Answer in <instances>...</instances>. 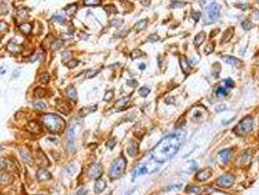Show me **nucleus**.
<instances>
[{
  "label": "nucleus",
  "mask_w": 259,
  "mask_h": 195,
  "mask_svg": "<svg viewBox=\"0 0 259 195\" xmlns=\"http://www.w3.org/2000/svg\"><path fill=\"white\" fill-rule=\"evenodd\" d=\"M186 132L181 130L176 133L169 135L164 138L152 150V157L156 162L163 163L168 160H171L179 148L181 147L183 142L185 141Z\"/></svg>",
  "instance_id": "nucleus-1"
},
{
  "label": "nucleus",
  "mask_w": 259,
  "mask_h": 195,
  "mask_svg": "<svg viewBox=\"0 0 259 195\" xmlns=\"http://www.w3.org/2000/svg\"><path fill=\"white\" fill-rule=\"evenodd\" d=\"M43 122L45 124V126L47 127V129L51 133H55V134L61 133L66 128L64 120L59 115H56V114H52V113L45 114L43 116Z\"/></svg>",
  "instance_id": "nucleus-2"
},
{
  "label": "nucleus",
  "mask_w": 259,
  "mask_h": 195,
  "mask_svg": "<svg viewBox=\"0 0 259 195\" xmlns=\"http://www.w3.org/2000/svg\"><path fill=\"white\" fill-rule=\"evenodd\" d=\"M126 159L125 157H119L116 160H114L113 163L110 166V170H109V176L111 179H115L120 178L126 168Z\"/></svg>",
  "instance_id": "nucleus-3"
},
{
  "label": "nucleus",
  "mask_w": 259,
  "mask_h": 195,
  "mask_svg": "<svg viewBox=\"0 0 259 195\" xmlns=\"http://www.w3.org/2000/svg\"><path fill=\"white\" fill-rule=\"evenodd\" d=\"M253 127V121H252V118L250 116H247L243 119H242L240 122L238 123V125L235 127V130L234 132L236 133V135L238 136H245V135L248 134L251 129Z\"/></svg>",
  "instance_id": "nucleus-4"
},
{
  "label": "nucleus",
  "mask_w": 259,
  "mask_h": 195,
  "mask_svg": "<svg viewBox=\"0 0 259 195\" xmlns=\"http://www.w3.org/2000/svg\"><path fill=\"white\" fill-rule=\"evenodd\" d=\"M219 12H220V7L216 2H211L206 8L207 17L210 20V22H215L219 17Z\"/></svg>",
  "instance_id": "nucleus-5"
},
{
  "label": "nucleus",
  "mask_w": 259,
  "mask_h": 195,
  "mask_svg": "<svg viewBox=\"0 0 259 195\" xmlns=\"http://www.w3.org/2000/svg\"><path fill=\"white\" fill-rule=\"evenodd\" d=\"M234 182H235V178L231 175H223L216 181L217 186L221 187H231Z\"/></svg>",
  "instance_id": "nucleus-6"
},
{
  "label": "nucleus",
  "mask_w": 259,
  "mask_h": 195,
  "mask_svg": "<svg viewBox=\"0 0 259 195\" xmlns=\"http://www.w3.org/2000/svg\"><path fill=\"white\" fill-rule=\"evenodd\" d=\"M101 174H102V167L98 163L93 164L91 168L89 169V176L92 179H98L101 176Z\"/></svg>",
  "instance_id": "nucleus-7"
},
{
  "label": "nucleus",
  "mask_w": 259,
  "mask_h": 195,
  "mask_svg": "<svg viewBox=\"0 0 259 195\" xmlns=\"http://www.w3.org/2000/svg\"><path fill=\"white\" fill-rule=\"evenodd\" d=\"M75 129L74 127H70V129L68 130V134H67V150L71 151L74 149V142H75Z\"/></svg>",
  "instance_id": "nucleus-8"
},
{
  "label": "nucleus",
  "mask_w": 259,
  "mask_h": 195,
  "mask_svg": "<svg viewBox=\"0 0 259 195\" xmlns=\"http://www.w3.org/2000/svg\"><path fill=\"white\" fill-rule=\"evenodd\" d=\"M212 175V171L211 169H205V170H202V171L198 172L197 173V179L200 182H204V181H207L208 179H210Z\"/></svg>",
  "instance_id": "nucleus-9"
},
{
  "label": "nucleus",
  "mask_w": 259,
  "mask_h": 195,
  "mask_svg": "<svg viewBox=\"0 0 259 195\" xmlns=\"http://www.w3.org/2000/svg\"><path fill=\"white\" fill-rule=\"evenodd\" d=\"M27 128L29 132L33 134H38L41 132V126L37 121H30L27 124Z\"/></svg>",
  "instance_id": "nucleus-10"
},
{
  "label": "nucleus",
  "mask_w": 259,
  "mask_h": 195,
  "mask_svg": "<svg viewBox=\"0 0 259 195\" xmlns=\"http://www.w3.org/2000/svg\"><path fill=\"white\" fill-rule=\"evenodd\" d=\"M179 63H180V67H181L183 73L188 74L189 71H190V66H189L187 59L185 57H180V59H179Z\"/></svg>",
  "instance_id": "nucleus-11"
},
{
  "label": "nucleus",
  "mask_w": 259,
  "mask_h": 195,
  "mask_svg": "<svg viewBox=\"0 0 259 195\" xmlns=\"http://www.w3.org/2000/svg\"><path fill=\"white\" fill-rule=\"evenodd\" d=\"M52 178L51 174H50L48 171H46L45 169H40L38 170L37 172V179L39 181H46V179H50Z\"/></svg>",
  "instance_id": "nucleus-12"
},
{
  "label": "nucleus",
  "mask_w": 259,
  "mask_h": 195,
  "mask_svg": "<svg viewBox=\"0 0 259 195\" xmlns=\"http://www.w3.org/2000/svg\"><path fill=\"white\" fill-rule=\"evenodd\" d=\"M223 60L225 63H227L228 64H231V66H233V67H238L239 64L241 63L240 60L235 58V57H233V56H224Z\"/></svg>",
  "instance_id": "nucleus-13"
},
{
  "label": "nucleus",
  "mask_w": 259,
  "mask_h": 195,
  "mask_svg": "<svg viewBox=\"0 0 259 195\" xmlns=\"http://www.w3.org/2000/svg\"><path fill=\"white\" fill-rule=\"evenodd\" d=\"M106 187V184L105 182H104L103 181H101V179H98V181L96 182V183H94V192H96L97 194L102 192L104 189H105Z\"/></svg>",
  "instance_id": "nucleus-14"
},
{
  "label": "nucleus",
  "mask_w": 259,
  "mask_h": 195,
  "mask_svg": "<svg viewBox=\"0 0 259 195\" xmlns=\"http://www.w3.org/2000/svg\"><path fill=\"white\" fill-rule=\"evenodd\" d=\"M205 39H206V32L205 31L199 32L197 34V36L195 37V39H194V44H195L197 47L201 46L204 43V41H205Z\"/></svg>",
  "instance_id": "nucleus-15"
},
{
  "label": "nucleus",
  "mask_w": 259,
  "mask_h": 195,
  "mask_svg": "<svg viewBox=\"0 0 259 195\" xmlns=\"http://www.w3.org/2000/svg\"><path fill=\"white\" fill-rule=\"evenodd\" d=\"M233 34H234V27H230V28H228L227 31H225V32L223 33V36H222V39H221V42H222V43L228 42L229 40H230V39L233 37Z\"/></svg>",
  "instance_id": "nucleus-16"
},
{
  "label": "nucleus",
  "mask_w": 259,
  "mask_h": 195,
  "mask_svg": "<svg viewBox=\"0 0 259 195\" xmlns=\"http://www.w3.org/2000/svg\"><path fill=\"white\" fill-rule=\"evenodd\" d=\"M127 151L131 156H134L138 151V144L137 143H131V144L128 146Z\"/></svg>",
  "instance_id": "nucleus-17"
},
{
  "label": "nucleus",
  "mask_w": 259,
  "mask_h": 195,
  "mask_svg": "<svg viewBox=\"0 0 259 195\" xmlns=\"http://www.w3.org/2000/svg\"><path fill=\"white\" fill-rule=\"evenodd\" d=\"M67 96H68L69 99H71V101H73V102L77 101V92L73 86H69L67 88Z\"/></svg>",
  "instance_id": "nucleus-18"
},
{
  "label": "nucleus",
  "mask_w": 259,
  "mask_h": 195,
  "mask_svg": "<svg viewBox=\"0 0 259 195\" xmlns=\"http://www.w3.org/2000/svg\"><path fill=\"white\" fill-rule=\"evenodd\" d=\"M147 23H148V21L146 19L145 20H141V21L137 22L136 24H134L133 29H134V31H142V29H144L146 27Z\"/></svg>",
  "instance_id": "nucleus-19"
},
{
  "label": "nucleus",
  "mask_w": 259,
  "mask_h": 195,
  "mask_svg": "<svg viewBox=\"0 0 259 195\" xmlns=\"http://www.w3.org/2000/svg\"><path fill=\"white\" fill-rule=\"evenodd\" d=\"M21 156H22V158H23V160L26 163H27V164H32L33 163V161H32V156H31V154L29 153L28 151H27V150H22L21 151Z\"/></svg>",
  "instance_id": "nucleus-20"
},
{
  "label": "nucleus",
  "mask_w": 259,
  "mask_h": 195,
  "mask_svg": "<svg viewBox=\"0 0 259 195\" xmlns=\"http://www.w3.org/2000/svg\"><path fill=\"white\" fill-rule=\"evenodd\" d=\"M77 5L76 4H69L67 5V6L64 8V11L66 12L67 15H69V16H72V15L75 14V12L77 11Z\"/></svg>",
  "instance_id": "nucleus-21"
},
{
  "label": "nucleus",
  "mask_w": 259,
  "mask_h": 195,
  "mask_svg": "<svg viewBox=\"0 0 259 195\" xmlns=\"http://www.w3.org/2000/svg\"><path fill=\"white\" fill-rule=\"evenodd\" d=\"M219 156L222 159V161L224 163H226L229 161V159L231 157V151L229 149H225V150H222L220 153H219Z\"/></svg>",
  "instance_id": "nucleus-22"
},
{
  "label": "nucleus",
  "mask_w": 259,
  "mask_h": 195,
  "mask_svg": "<svg viewBox=\"0 0 259 195\" xmlns=\"http://www.w3.org/2000/svg\"><path fill=\"white\" fill-rule=\"evenodd\" d=\"M20 29H21L23 33L28 34V33H30V31H31L32 26H31L30 23H23V24H21V26H20Z\"/></svg>",
  "instance_id": "nucleus-23"
},
{
  "label": "nucleus",
  "mask_w": 259,
  "mask_h": 195,
  "mask_svg": "<svg viewBox=\"0 0 259 195\" xmlns=\"http://www.w3.org/2000/svg\"><path fill=\"white\" fill-rule=\"evenodd\" d=\"M58 104H59V103H58ZM61 106H62V107H58L59 110V111H62V112H63L64 114H68L69 110H70V107H69V104H68L66 102H64V101H61Z\"/></svg>",
  "instance_id": "nucleus-24"
},
{
  "label": "nucleus",
  "mask_w": 259,
  "mask_h": 195,
  "mask_svg": "<svg viewBox=\"0 0 259 195\" xmlns=\"http://www.w3.org/2000/svg\"><path fill=\"white\" fill-rule=\"evenodd\" d=\"M86 6H98L101 3V0H83Z\"/></svg>",
  "instance_id": "nucleus-25"
},
{
  "label": "nucleus",
  "mask_w": 259,
  "mask_h": 195,
  "mask_svg": "<svg viewBox=\"0 0 259 195\" xmlns=\"http://www.w3.org/2000/svg\"><path fill=\"white\" fill-rule=\"evenodd\" d=\"M228 95V91L223 87H218L217 91H216V96L218 98H222V97H225Z\"/></svg>",
  "instance_id": "nucleus-26"
},
{
  "label": "nucleus",
  "mask_w": 259,
  "mask_h": 195,
  "mask_svg": "<svg viewBox=\"0 0 259 195\" xmlns=\"http://www.w3.org/2000/svg\"><path fill=\"white\" fill-rule=\"evenodd\" d=\"M97 109V107H94V108H93V107H84V108H82V110H81V115L82 116H84V115H87V114H89V113H92L93 111H94Z\"/></svg>",
  "instance_id": "nucleus-27"
},
{
  "label": "nucleus",
  "mask_w": 259,
  "mask_h": 195,
  "mask_svg": "<svg viewBox=\"0 0 259 195\" xmlns=\"http://www.w3.org/2000/svg\"><path fill=\"white\" fill-rule=\"evenodd\" d=\"M138 93H139V95H140L141 97L145 98V97L148 96L149 93H150V89L147 88V87H141L140 89L138 90Z\"/></svg>",
  "instance_id": "nucleus-28"
},
{
  "label": "nucleus",
  "mask_w": 259,
  "mask_h": 195,
  "mask_svg": "<svg viewBox=\"0 0 259 195\" xmlns=\"http://www.w3.org/2000/svg\"><path fill=\"white\" fill-rule=\"evenodd\" d=\"M45 95V91L42 88H36L34 90V97L36 98H43Z\"/></svg>",
  "instance_id": "nucleus-29"
},
{
  "label": "nucleus",
  "mask_w": 259,
  "mask_h": 195,
  "mask_svg": "<svg viewBox=\"0 0 259 195\" xmlns=\"http://www.w3.org/2000/svg\"><path fill=\"white\" fill-rule=\"evenodd\" d=\"M104 9H105V11H106L108 14H111V13H117V9H116V7L114 6L113 4L108 5V6H105V7H104Z\"/></svg>",
  "instance_id": "nucleus-30"
},
{
  "label": "nucleus",
  "mask_w": 259,
  "mask_h": 195,
  "mask_svg": "<svg viewBox=\"0 0 259 195\" xmlns=\"http://www.w3.org/2000/svg\"><path fill=\"white\" fill-rule=\"evenodd\" d=\"M62 46V41H61V40H56V41L52 43L51 48L53 50H58V49L61 48Z\"/></svg>",
  "instance_id": "nucleus-31"
},
{
  "label": "nucleus",
  "mask_w": 259,
  "mask_h": 195,
  "mask_svg": "<svg viewBox=\"0 0 259 195\" xmlns=\"http://www.w3.org/2000/svg\"><path fill=\"white\" fill-rule=\"evenodd\" d=\"M143 53L140 51V50H134V51H133V53L131 54V57H132V59H137V58H139V57H141V56H143Z\"/></svg>",
  "instance_id": "nucleus-32"
},
{
  "label": "nucleus",
  "mask_w": 259,
  "mask_h": 195,
  "mask_svg": "<svg viewBox=\"0 0 259 195\" xmlns=\"http://www.w3.org/2000/svg\"><path fill=\"white\" fill-rule=\"evenodd\" d=\"M34 108L37 109V110H43V109L46 108V104L42 102H37L34 103Z\"/></svg>",
  "instance_id": "nucleus-33"
},
{
  "label": "nucleus",
  "mask_w": 259,
  "mask_h": 195,
  "mask_svg": "<svg viewBox=\"0 0 259 195\" xmlns=\"http://www.w3.org/2000/svg\"><path fill=\"white\" fill-rule=\"evenodd\" d=\"M242 27H243V29H245V31H248V29L251 28L252 24H251V23L250 21H248V20H246V21H243L242 23Z\"/></svg>",
  "instance_id": "nucleus-34"
},
{
  "label": "nucleus",
  "mask_w": 259,
  "mask_h": 195,
  "mask_svg": "<svg viewBox=\"0 0 259 195\" xmlns=\"http://www.w3.org/2000/svg\"><path fill=\"white\" fill-rule=\"evenodd\" d=\"M128 101H129V97L122 98V99H119V101L116 103L115 106H116V107H123V106H125V104L127 103Z\"/></svg>",
  "instance_id": "nucleus-35"
},
{
  "label": "nucleus",
  "mask_w": 259,
  "mask_h": 195,
  "mask_svg": "<svg viewBox=\"0 0 259 195\" xmlns=\"http://www.w3.org/2000/svg\"><path fill=\"white\" fill-rule=\"evenodd\" d=\"M191 17L193 18V20L195 22H198L199 20L201 18V13L200 12H195V11H192L191 12Z\"/></svg>",
  "instance_id": "nucleus-36"
},
{
  "label": "nucleus",
  "mask_w": 259,
  "mask_h": 195,
  "mask_svg": "<svg viewBox=\"0 0 259 195\" xmlns=\"http://www.w3.org/2000/svg\"><path fill=\"white\" fill-rule=\"evenodd\" d=\"M78 63H79V61H77V60H70L69 63H67V67L69 68H74L75 67L78 66Z\"/></svg>",
  "instance_id": "nucleus-37"
},
{
  "label": "nucleus",
  "mask_w": 259,
  "mask_h": 195,
  "mask_svg": "<svg viewBox=\"0 0 259 195\" xmlns=\"http://www.w3.org/2000/svg\"><path fill=\"white\" fill-rule=\"evenodd\" d=\"M49 79H50V77H49V74L47 72L46 73H42L40 75V81L42 83H47L49 81Z\"/></svg>",
  "instance_id": "nucleus-38"
},
{
  "label": "nucleus",
  "mask_w": 259,
  "mask_h": 195,
  "mask_svg": "<svg viewBox=\"0 0 259 195\" xmlns=\"http://www.w3.org/2000/svg\"><path fill=\"white\" fill-rule=\"evenodd\" d=\"M224 82H225V85L228 88H233L234 86H235V82H234L231 78L225 79V80H224Z\"/></svg>",
  "instance_id": "nucleus-39"
},
{
  "label": "nucleus",
  "mask_w": 259,
  "mask_h": 195,
  "mask_svg": "<svg viewBox=\"0 0 259 195\" xmlns=\"http://www.w3.org/2000/svg\"><path fill=\"white\" fill-rule=\"evenodd\" d=\"M112 98H113V91H108L105 94V96H104V101L109 102V101H111Z\"/></svg>",
  "instance_id": "nucleus-40"
},
{
  "label": "nucleus",
  "mask_w": 259,
  "mask_h": 195,
  "mask_svg": "<svg viewBox=\"0 0 259 195\" xmlns=\"http://www.w3.org/2000/svg\"><path fill=\"white\" fill-rule=\"evenodd\" d=\"M226 108H227V107H226L225 104H218V106L215 107V112H221V111H223V110H225Z\"/></svg>",
  "instance_id": "nucleus-41"
},
{
  "label": "nucleus",
  "mask_w": 259,
  "mask_h": 195,
  "mask_svg": "<svg viewBox=\"0 0 259 195\" xmlns=\"http://www.w3.org/2000/svg\"><path fill=\"white\" fill-rule=\"evenodd\" d=\"M188 192H191V193H198L199 191H200V188L197 187V186H189L187 188Z\"/></svg>",
  "instance_id": "nucleus-42"
},
{
  "label": "nucleus",
  "mask_w": 259,
  "mask_h": 195,
  "mask_svg": "<svg viewBox=\"0 0 259 195\" xmlns=\"http://www.w3.org/2000/svg\"><path fill=\"white\" fill-rule=\"evenodd\" d=\"M158 40H159V37L157 34H152V35H150L147 38V41H150V42H156Z\"/></svg>",
  "instance_id": "nucleus-43"
},
{
  "label": "nucleus",
  "mask_w": 259,
  "mask_h": 195,
  "mask_svg": "<svg viewBox=\"0 0 259 195\" xmlns=\"http://www.w3.org/2000/svg\"><path fill=\"white\" fill-rule=\"evenodd\" d=\"M54 20H56L57 22L61 23H64V18L62 16H59V15H55V16L53 17Z\"/></svg>",
  "instance_id": "nucleus-44"
},
{
  "label": "nucleus",
  "mask_w": 259,
  "mask_h": 195,
  "mask_svg": "<svg viewBox=\"0 0 259 195\" xmlns=\"http://www.w3.org/2000/svg\"><path fill=\"white\" fill-rule=\"evenodd\" d=\"M6 166H7V161L4 158L0 157V170L6 168Z\"/></svg>",
  "instance_id": "nucleus-45"
},
{
  "label": "nucleus",
  "mask_w": 259,
  "mask_h": 195,
  "mask_svg": "<svg viewBox=\"0 0 259 195\" xmlns=\"http://www.w3.org/2000/svg\"><path fill=\"white\" fill-rule=\"evenodd\" d=\"M183 6H184V4L181 2H173L172 5H171V8H180Z\"/></svg>",
  "instance_id": "nucleus-46"
},
{
  "label": "nucleus",
  "mask_w": 259,
  "mask_h": 195,
  "mask_svg": "<svg viewBox=\"0 0 259 195\" xmlns=\"http://www.w3.org/2000/svg\"><path fill=\"white\" fill-rule=\"evenodd\" d=\"M127 83H128V85H130V86H133V87H137V82L136 81V80H129Z\"/></svg>",
  "instance_id": "nucleus-47"
},
{
  "label": "nucleus",
  "mask_w": 259,
  "mask_h": 195,
  "mask_svg": "<svg viewBox=\"0 0 259 195\" xmlns=\"http://www.w3.org/2000/svg\"><path fill=\"white\" fill-rule=\"evenodd\" d=\"M86 194H87V190L85 188L79 189V190L77 191V193H76V195H86Z\"/></svg>",
  "instance_id": "nucleus-48"
},
{
  "label": "nucleus",
  "mask_w": 259,
  "mask_h": 195,
  "mask_svg": "<svg viewBox=\"0 0 259 195\" xmlns=\"http://www.w3.org/2000/svg\"><path fill=\"white\" fill-rule=\"evenodd\" d=\"M70 55H71V54L69 53L68 51H64V52L62 54V59H63V60H66V59H67V58L70 57Z\"/></svg>",
  "instance_id": "nucleus-49"
},
{
  "label": "nucleus",
  "mask_w": 259,
  "mask_h": 195,
  "mask_svg": "<svg viewBox=\"0 0 259 195\" xmlns=\"http://www.w3.org/2000/svg\"><path fill=\"white\" fill-rule=\"evenodd\" d=\"M141 4L144 5V6H148V5L150 4V0H142Z\"/></svg>",
  "instance_id": "nucleus-50"
},
{
  "label": "nucleus",
  "mask_w": 259,
  "mask_h": 195,
  "mask_svg": "<svg viewBox=\"0 0 259 195\" xmlns=\"http://www.w3.org/2000/svg\"><path fill=\"white\" fill-rule=\"evenodd\" d=\"M139 68H140V69H145V64H144V63L139 64Z\"/></svg>",
  "instance_id": "nucleus-51"
},
{
  "label": "nucleus",
  "mask_w": 259,
  "mask_h": 195,
  "mask_svg": "<svg viewBox=\"0 0 259 195\" xmlns=\"http://www.w3.org/2000/svg\"><path fill=\"white\" fill-rule=\"evenodd\" d=\"M255 1H256V2H258V3H259V0H255Z\"/></svg>",
  "instance_id": "nucleus-52"
},
{
  "label": "nucleus",
  "mask_w": 259,
  "mask_h": 195,
  "mask_svg": "<svg viewBox=\"0 0 259 195\" xmlns=\"http://www.w3.org/2000/svg\"><path fill=\"white\" fill-rule=\"evenodd\" d=\"M107 195H111V193H109V194H107Z\"/></svg>",
  "instance_id": "nucleus-53"
}]
</instances>
